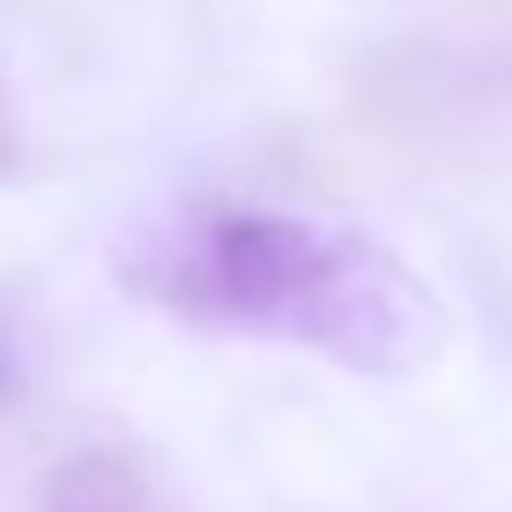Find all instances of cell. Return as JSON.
<instances>
[{
	"label": "cell",
	"mask_w": 512,
	"mask_h": 512,
	"mask_svg": "<svg viewBox=\"0 0 512 512\" xmlns=\"http://www.w3.org/2000/svg\"><path fill=\"white\" fill-rule=\"evenodd\" d=\"M45 512H156L149 483L127 453H67L45 475Z\"/></svg>",
	"instance_id": "2"
},
{
	"label": "cell",
	"mask_w": 512,
	"mask_h": 512,
	"mask_svg": "<svg viewBox=\"0 0 512 512\" xmlns=\"http://www.w3.org/2000/svg\"><path fill=\"white\" fill-rule=\"evenodd\" d=\"M15 164V127H8V97H0V171Z\"/></svg>",
	"instance_id": "4"
},
{
	"label": "cell",
	"mask_w": 512,
	"mask_h": 512,
	"mask_svg": "<svg viewBox=\"0 0 512 512\" xmlns=\"http://www.w3.org/2000/svg\"><path fill=\"white\" fill-rule=\"evenodd\" d=\"M8 386H15V327L0 312V401H8Z\"/></svg>",
	"instance_id": "3"
},
{
	"label": "cell",
	"mask_w": 512,
	"mask_h": 512,
	"mask_svg": "<svg viewBox=\"0 0 512 512\" xmlns=\"http://www.w3.org/2000/svg\"><path fill=\"white\" fill-rule=\"evenodd\" d=\"M127 290L201 327H253L364 379H416L446 357L453 320L394 245L290 208L208 201L127 260Z\"/></svg>",
	"instance_id": "1"
}]
</instances>
